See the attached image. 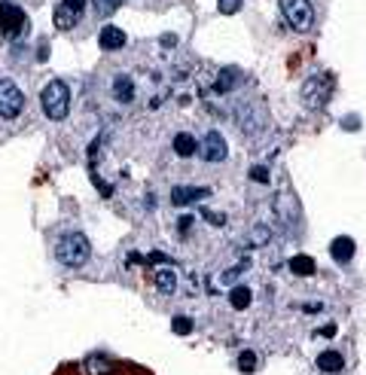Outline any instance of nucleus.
<instances>
[{"label": "nucleus", "instance_id": "c85d7f7f", "mask_svg": "<svg viewBox=\"0 0 366 375\" xmlns=\"http://www.w3.org/2000/svg\"><path fill=\"white\" fill-rule=\"evenodd\" d=\"M147 263H168V256L162 250H153V253H147Z\"/></svg>", "mask_w": 366, "mask_h": 375}, {"label": "nucleus", "instance_id": "bb28decb", "mask_svg": "<svg viewBox=\"0 0 366 375\" xmlns=\"http://www.w3.org/2000/svg\"><path fill=\"white\" fill-rule=\"evenodd\" d=\"M251 180L254 183H269V168H265V165H254V168H251Z\"/></svg>", "mask_w": 366, "mask_h": 375}, {"label": "nucleus", "instance_id": "7c9ffc66", "mask_svg": "<svg viewBox=\"0 0 366 375\" xmlns=\"http://www.w3.org/2000/svg\"><path fill=\"white\" fill-rule=\"evenodd\" d=\"M321 336H327V339L336 336V323H327V327H321Z\"/></svg>", "mask_w": 366, "mask_h": 375}, {"label": "nucleus", "instance_id": "ddd939ff", "mask_svg": "<svg viewBox=\"0 0 366 375\" xmlns=\"http://www.w3.org/2000/svg\"><path fill=\"white\" fill-rule=\"evenodd\" d=\"M354 250H357V244H354V238H348V235L332 238V244H330L332 260H336V263H342V265L354 260Z\"/></svg>", "mask_w": 366, "mask_h": 375}, {"label": "nucleus", "instance_id": "5701e85b", "mask_svg": "<svg viewBox=\"0 0 366 375\" xmlns=\"http://www.w3.org/2000/svg\"><path fill=\"white\" fill-rule=\"evenodd\" d=\"M92 3H95V13H98V15H110V13L119 10L126 0H92Z\"/></svg>", "mask_w": 366, "mask_h": 375}, {"label": "nucleus", "instance_id": "f03ea898", "mask_svg": "<svg viewBox=\"0 0 366 375\" xmlns=\"http://www.w3.org/2000/svg\"><path fill=\"white\" fill-rule=\"evenodd\" d=\"M40 107H43V113L49 116V119L61 122L64 116H68V110H71V89H68V82H61V80L46 82L43 91H40Z\"/></svg>", "mask_w": 366, "mask_h": 375}, {"label": "nucleus", "instance_id": "2f4dec72", "mask_svg": "<svg viewBox=\"0 0 366 375\" xmlns=\"http://www.w3.org/2000/svg\"><path fill=\"white\" fill-rule=\"evenodd\" d=\"M174 43H177V37H174V34L171 37H162V46H174Z\"/></svg>", "mask_w": 366, "mask_h": 375}, {"label": "nucleus", "instance_id": "7ed1b4c3", "mask_svg": "<svg viewBox=\"0 0 366 375\" xmlns=\"http://www.w3.org/2000/svg\"><path fill=\"white\" fill-rule=\"evenodd\" d=\"M332 95V77L330 73H314V77L305 80L302 86V101L309 110H323Z\"/></svg>", "mask_w": 366, "mask_h": 375}, {"label": "nucleus", "instance_id": "a878e982", "mask_svg": "<svg viewBox=\"0 0 366 375\" xmlns=\"http://www.w3.org/2000/svg\"><path fill=\"white\" fill-rule=\"evenodd\" d=\"M241 3H244V0H217V6H220L223 15H235L241 10Z\"/></svg>", "mask_w": 366, "mask_h": 375}, {"label": "nucleus", "instance_id": "20e7f679", "mask_svg": "<svg viewBox=\"0 0 366 375\" xmlns=\"http://www.w3.org/2000/svg\"><path fill=\"white\" fill-rule=\"evenodd\" d=\"M0 31L6 40H19L28 31V15L13 0H0Z\"/></svg>", "mask_w": 366, "mask_h": 375}, {"label": "nucleus", "instance_id": "0eeeda50", "mask_svg": "<svg viewBox=\"0 0 366 375\" xmlns=\"http://www.w3.org/2000/svg\"><path fill=\"white\" fill-rule=\"evenodd\" d=\"M82 13H86V0H61V3L55 6V28L58 31H71V28H77L80 19H82Z\"/></svg>", "mask_w": 366, "mask_h": 375}, {"label": "nucleus", "instance_id": "412c9836", "mask_svg": "<svg viewBox=\"0 0 366 375\" xmlns=\"http://www.w3.org/2000/svg\"><path fill=\"white\" fill-rule=\"evenodd\" d=\"M269 238H272V229H265V226H254V232L244 238V247H260V244H269Z\"/></svg>", "mask_w": 366, "mask_h": 375}, {"label": "nucleus", "instance_id": "423d86ee", "mask_svg": "<svg viewBox=\"0 0 366 375\" xmlns=\"http://www.w3.org/2000/svg\"><path fill=\"white\" fill-rule=\"evenodd\" d=\"M24 107V95L10 77H0V116L3 119H15Z\"/></svg>", "mask_w": 366, "mask_h": 375}, {"label": "nucleus", "instance_id": "4be33fe9", "mask_svg": "<svg viewBox=\"0 0 366 375\" xmlns=\"http://www.w3.org/2000/svg\"><path fill=\"white\" fill-rule=\"evenodd\" d=\"M232 80H238V71H235V68H226V71H220V77H217V86H214V89H217V91H229L232 86H235V82H232Z\"/></svg>", "mask_w": 366, "mask_h": 375}, {"label": "nucleus", "instance_id": "4468645a", "mask_svg": "<svg viewBox=\"0 0 366 375\" xmlns=\"http://www.w3.org/2000/svg\"><path fill=\"white\" fill-rule=\"evenodd\" d=\"M113 98L119 104H129L135 101V80L126 77V73H119V77H113Z\"/></svg>", "mask_w": 366, "mask_h": 375}, {"label": "nucleus", "instance_id": "a211bd4d", "mask_svg": "<svg viewBox=\"0 0 366 375\" xmlns=\"http://www.w3.org/2000/svg\"><path fill=\"white\" fill-rule=\"evenodd\" d=\"M174 153H177L180 159H193L196 156V138L186 135V131H180V135L174 138Z\"/></svg>", "mask_w": 366, "mask_h": 375}, {"label": "nucleus", "instance_id": "393cba45", "mask_svg": "<svg viewBox=\"0 0 366 375\" xmlns=\"http://www.w3.org/2000/svg\"><path fill=\"white\" fill-rule=\"evenodd\" d=\"M238 369L241 372H254L256 369V354L254 351H241L238 354Z\"/></svg>", "mask_w": 366, "mask_h": 375}, {"label": "nucleus", "instance_id": "39448f33", "mask_svg": "<svg viewBox=\"0 0 366 375\" xmlns=\"http://www.w3.org/2000/svg\"><path fill=\"white\" fill-rule=\"evenodd\" d=\"M281 15L293 31H309L314 22L312 0H281Z\"/></svg>", "mask_w": 366, "mask_h": 375}, {"label": "nucleus", "instance_id": "9d476101", "mask_svg": "<svg viewBox=\"0 0 366 375\" xmlns=\"http://www.w3.org/2000/svg\"><path fill=\"white\" fill-rule=\"evenodd\" d=\"M229 156V147L223 140L220 131H207L205 140H202V159L205 162H223Z\"/></svg>", "mask_w": 366, "mask_h": 375}, {"label": "nucleus", "instance_id": "f3484780", "mask_svg": "<svg viewBox=\"0 0 366 375\" xmlns=\"http://www.w3.org/2000/svg\"><path fill=\"white\" fill-rule=\"evenodd\" d=\"M86 372L89 375H110L113 372V360L104 354H92L86 360Z\"/></svg>", "mask_w": 366, "mask_h": 375}, {"label": "nucleus", "instance_id": "6e6552de", "mask_svg": "<svg viewBox=\"0 0 366 375\" xmlns=\"http://www.w3.org/2000/svg\"><path fill=\"white\" fill-rule=\"evenodd\" d=\"M274 214H278V220L284 223V226H299V202H296V196H293V189H287V186H281L278 189V196H274Z\"/></svg>", "mask_w": 366, "mask_h": 375}, {"label": "nucleus", "instance_id": "dca6fc26", "mask_svg": "<svg viewBox=\"0 0 366 375\" xmlns=\"http://www.w3.org/2000/svg\"><path fill=\"white\" fill-rule=\"evenodd\" d=\"M342 366H345V357H342V351H323L321 357H318V369L321 372H342Z\"/></svg>", "mask_w": 366, "mask_h": 375}, {"label": "nucleus", "instance_id": "9b49d317", "mask_svg": "<svg viewBox=\"0 0 366 375\" xmlns=\"http://www.w3.org/2000/svg\"><path fill=\"white\" fill-rule=\"evenodd\" d=\"M207 196H211V189H205V186H174L171 189V205L186 207V205L202 202V198H207Z\"/></svg>", "mask_w": 366, "mask_h": 375}, {"label": "nucleus", "instance_id": "1a4fd4ad", "mask_svg": "<svg viewBox=\"0 0 366 375\" xmlns=\"http://www.w3.org/2000/svg\"><path fill=\"white\" fill-rule=\"evenodd\" d=\"M238 125H241V135L256 138V135H263V131H265V125H269V119H265L263 107H260V104H254V107H241V113H238Z\"/></svg>", "mask_w": 366, "mask_h": 375}, {"label": "nucleus", "instance_id": "c756f323", "mask_svg": "<svg viewBox=\"0 0 366 375\" xmlns=\"http://www.w3.org/2000/svg\"><path fill=\"white\" fill-rule=\"evenodd\" d=\"M193 216H180V223H177V226H180V235H186V232H189V226H193Z\"/></svg>", "mask_w": 366, "mask_h": 375}, {"label": "nucleus", "instance_id": "b1692460", "mask_svg": "<svg viewBox=\"0 0 366 375\" xmlns=\"http://www.w3.org/2000/svg\"><path fill=\"white\" fill-rule=\"evenodd\" d=\"M171 330L177 332V336H189V332H193V321L183 318V314H177V318L171 321Z\"/></svg>", "mask_w": 366, "mask_h": 375}, {"label": "nucleus", "instance_id": "f8f14e48", "mask_svg": "<svg viewBox=\"0 0 366 375\" xmlns=\"http://www.w3.org/2000/svg\"><path fill=\"white\" fill-rule=\"evenodd\" d=\"M126 31L122 28H116V24H107V28L98 31V46L104 49V52H116V49H122L126 46Z\"/></svg>", "mask_w": 366, "mask_h": 375}, {"label": "nucleus", "instance_id": "aec40b11", "mask_svg": "<svg viewBox=\"0 0 366 375\" xmlns=\"http://www.w3.org/2000/svg\"><path fill=\"white\" fill-rule=\"evenodd\" d=\"M251 299L254 293L247 287H232L229 290V305L235 308V311H244V308H251Z\"/></svg>", "mask_w": 366, "mask_h": 375}, {"label": "nucleus", "instance_id": "cd10ccee", "mask_svg": "<svg viewBox=\"0 0 366 375\" xmlns=\"http://www.w3.org/2000/svg\"><path fill=\"white\" fill-rule=\"evenodd\" d=\"M202 216L207 223H214V226H223V223H226V216L223 214H214V211H207V207H202Z\"/></svg>", "mask_w": 366, "mask_h": 375}, {"label": "nucleus", "instance_id": "6ab92c4d", "mask_svg": "<svg viewBox=\"0 0 366 375\" xmlns=\"http://www.w3.org/2000/svg\"><path fill=\"white\" fill-rule=\"evenodd\" d=\"M290 269H293V274H299V278H309V274H314L318 265H314V260L309 253H296L293 260H290Z\"/></svg>", "mask_w": 366, "mask_h": 375}, {"label": "nucleus", "instance_id": "2eb2a0df", "mask_svg": "<svg viewBox=\"0 0 366 375\" xmlns=\"http://www.w3.org/2000/svg\"><path fill=\"white\" fill-rule=\"evenodd\" d=\"M153 284L159 293H174V290H177V272H174L171 265H165V269L153 272Z\"/></svg>", "mask_w": 366, "mask_h": 375}, {"label": "nucleus", "instance_id": "f257e3e1", "mask_svg": "<svg viewBox=\"0 0 366 375\" xmlns=\"http://www.w3.org/2000/svg\"><path fill=\"white\" fill-rule=\"evenodd\" d=\"M92 256V241L82 235V232H68V235L58 238L55 244V260L61 265H68V269H80V265H86Z\"/></svg>", "mask_w": 366, "mask_h": 375}]
</instances>
